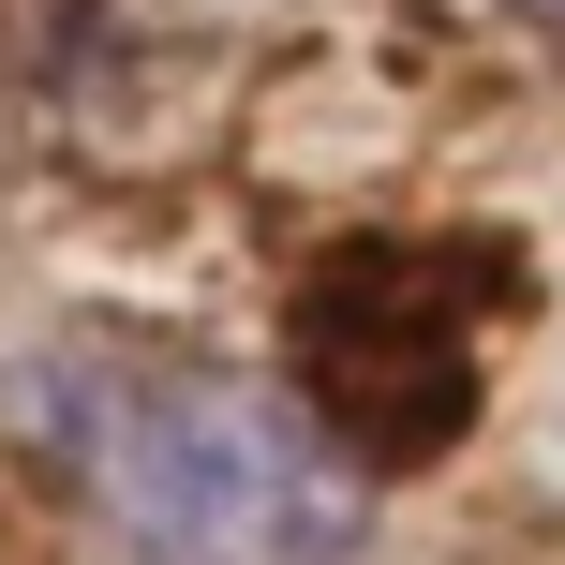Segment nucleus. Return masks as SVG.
Wrapping results in <instances>:
<instances>
[{
  "label": "nucleus",
  "instance_id": "nucleus-1",
  "mask_svg": "<svg viewBox=\"0 0 565 565\" xmlns=\"http://www.w3.org/2000/svg\"><path fill=\"white\" fill-rule=\"evenodd\" d=\"M30 447L135 565H358L372 536V461L298 387L194 342H60L30 372Z\"/></svg>",
  "mask_w": 565,
  "mask_h": 565
},
{
  "label": "nucleus",
  "instance_id": "nucleus-2",
  "mask_svg": "<svg viewBox=\"0 0 565 565\" xmlns=\"http://www.w3.org/2000/svg\"><path fill=\"white\" fill-rule=\"evenodd\" d=\"M224 89V0H0V149L60 179H164Z\"/></svg>",
  "mask_w": 565,
  "mask_h": 565
},
{
  "label": "nucleus",
  "instance_id": "nucleus-3",
  "mask_svg": "<svg viewBox=\"0 0 565 565\" xmlns=\"http://www.w3.org/2000/svg\"><path fill=\"white\" fill-rule=\"evenodd\" d=\"M521 15H536V30H551V45H565V0H521Z\"/></svg>",
  "mask_w": 565,
  "mask_h": 565
}]
</instances>
